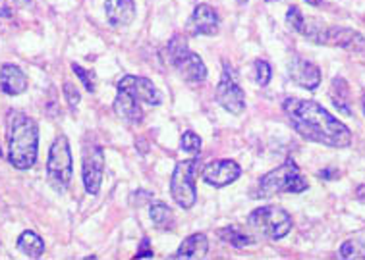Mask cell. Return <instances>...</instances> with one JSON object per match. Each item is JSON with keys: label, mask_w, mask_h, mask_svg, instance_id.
Returning a JSON list of instances; mask_svg holds the SVG:
<instances>
[{"label": "cell", "mask_w": 365, "mask_h": 260, "mask_svg": "<svg viewBox=\"0 0 365 260\" xmlns=\"http://www.w3.org/2000/svg\"><path fill=\"white\" fill-rule=\"evenodd\" d=\"M282 110L296 133L309 143L330 149H348L352 144V131L319 102L290 97L282 102Z\"/></svg>", "instance_id": "6da1fadb"}, {"label": "cell", "mask_w": 365, "mask_h": 260, "mask_svg": "<svg viewBox=\"0 0 365 260\" xmlns=\"http://www.w3.org/2000/svg\"><path fill=\"white\" fill-rule=\"evenodd\" d=\"M39 130L23 112H10L8 118V162L18 170H30L37 162Z\"/></svg>", "instance_id": "7a4b0ae2"}, {"label": "cell", "mask_w": 365, "mask_h": 260, "mask_svg": "<svg viewBox=\"0 0 365 260\" xmlns=\"http://www.w3.org/2000/svg\"><path fill=\"white\" fill-rule=\"evenodd\" d=\"M306 189H309V183L301 175L298 164L294 160H286L285 164H280L275 170L261 175V180L257 181L251 197L253 199H270V197L280 195V193L298 195V193H304Z\"/></svg>", "instance_id": "3957f363"}, {"label": "cell", "mask_w": 365, "mask_h": 260, "mask_svg": "<svg viewBox=\"0 0 365 260\" xmlns=\"http://www.w3.org/2000/svg\"><path fill=\"white\" fill-rule=\"evenodd\" d=\"M301 35L309 39L311 43L329 44V47H342L348 51H365V39L361 33L350 27H338V25H325V23L309 20L306 22Z\"/></svg>", "instance_id": "277c9868"}, {"label": "cell", "mask_w": 365, "mask_h": 260, "mask_svg": "<svg viewBox=\"0 0 365 260\" xmlns=\"http://www.w3.org/2000/svg\"><path fill=\"white\" fill-rule=\"evenodd\" d=\"M168 62L174 66L178 75L188 83H203L207 80V66L199 54L188 49L186 37L174 35L167 47Z\"/></svg>", "instance_id": "5b68a950"}, {"label": "cell", "mask_w": 365, "mask_h": 260, "mask_svg": "<svg viewBox=\"0 0 365 260\" xmlns=\"http://www.w3.org/2000/svg\"><path fill=\"white\" fill-rule=\"evenodd\" d=\"M292 216L280 206H261L248 216L249 230H253L261 237L273 239V241L286 237L292 231Z\"/></svg>", "instance_id": "8992f818"}, {"label": "cell", "mask_w": 365, "mask_h": 260, "mask_svg": "<svg viewBox=\"0 0 365 260\" xmlns=\"http://www.w3.org/2000/svg\"><path fill=\"white\" fill-rule=\"evenodd\" d=\"M47 175L56 191L66 189L72 181L73 160L66 135H60L52 143L51 151H49V160H47Z\"/></svg>", "instance_id": "52a82bcc"}, {"label": "cell", "mask_w": 365, "mask_h": 260, "mask_svg": "<svg viewBox=\"0 0 365 260\" xmlns=\"http://www.w3.org/2000/svg\"><path fill=\"white\" fill-rule=\"evenodd\" d=\"M198 160H182L174 168V173L170 178V195L178 206L184 210H190L198 201L196 191V175H198Z\"/></svg>", "instance_id": "ba28073f"}, {"label": "cell", "mask_w": 365, "mask_h": 260, "mask_svg": "<svg viewBox=\"0 0 365 260\" xmlns=\"http://www.w3.org/2000/svg\"><path fill=\"white\" fill-rule=\"evenodd\" d=\"M215 97H217V102L227 112L234 116L244 114V110H246V93H244V89L238 83L236 72L227 62H225V70H222V75H220Z\"/></svg>", "instance_id": "9c48e42d"}, {"label": "cell", "mask_w": 365, "mask_h": 260, "mask_svg": "<svg viewBox=\"0 0 365 260\" xmlns=\"http://www.w3.org/2000/svg\"><path fill=\"white\" fill-rule=\"evenodd\" d=\"M83 185L89 195H97L101 191L102 175H104V151L99 144H88L83 149V164H81Z\"/></svg>", "instance_id": "30bf717a"}, {"label": "cell", "mask_w": 365, "mask_h": 260, "mask_svg": "<svg viewBox=\"0 0 365 260\" xmlns=\"http://www.w3.org/2000/svg\"><path fill=\"white\" fill-rule=\"evenodd\" d=\"M118 91L132 94L133 99L139 102H145L149 106H159L162 104V93L155 87V83L147 78L139 75H124L118 81Z\"/></svg>", "instance_id": "8fae6325"}, {"label": "cell", "mask_w": 365, "mask_h": 260, "mask_svg": "<svg viewBox=\"0 0 365 260\" xmlns=\"http://www.w3.org/2000/svg\"><path fill=\"white\" fill-rule=\"evenodd\" d=\"M241 175V168L234 160H213L201 172V178L207 185L213 187H227Z\"/></svg>", "instance_id": "7c38bea8"}, {"label": "cell", "mask_w": 365, "mask_h": 260, "mask_svg": "<svg viewBox=\"0 0 365 260\" xmlns=\"http://www.w3.org/2000/svg\"><path fill=\"white\" fill-rule=\"evenodd\" d=\"M288 75L296 85L307 91H315L321 85V70L313 62L299 56L292 58V62L288 64Z\"/></svg>", "instance_id": "4fadbf2b"}, {"label": "cell", "mask_w": 365, "mask_h": 260, "mask_svg": "<svg viewBox=\"0 0 365 260\" xmlns=\"http://www.w3.org/2000/svg\"><path fill=\"white\" fill-rule=\"evenodd\" d=\"M188 33L193 37H215L219 33V16L209 4H198L188 20Z\"/></svg>", "instance_id": "5bb4252c"}, {"label": "cell", "mask_w": 365, "mask_h": 260, "mask_svg": "<svg viewBox=\"0 0 365 260\" xmlns=\"http://www.w3.org/2000/svg\"><path fill=\"white\" fill-rule=\"evenodd\" d=\"M104 14L112 27H128L136 20V2L133 0H107Z\"/></svg>", "instance_id": "9a60e30c"}, {"label": "cell", "mask_w": 365, "mask_h": 260, "mask_svg": "<svg viewBox=\"0 0 365 260\" xmlns=\"http://www.w3.org/2000/svg\"><path fill=\"white\" fill-rule=\"evenodd\" d=\"M0 89L10 97H18V94L25 93L28 75L18 66L2 64V68H0Z\"/></svg>", "instance_id": "2e32d148"}, {"label": "cell", "mask_w": 365, "mask_h": 260, "mask_svg": "<svg viewBox=\"0 0 365 260\" xmlns=\"http://www.w3.org/2000/svg\"><path fill=\"white\" fill-rule=\"evenodd\" d=\"M112 109H114V114L120 120H124L128 123H139L143 120V112H141L139 101H136L132 94L124 93V91H118Z\"/></svg>", "instance_id": "e0dca14e"}, {"label": "cell", "mask_w": 365, "mask_h": 260, "mask_svg": "<svg viewBox=\"0 0 365 260\" xmlns=\"http://www.w3.org/2000/svg\"><path fill=\"white\" fill-rule=\"evenodd\" d=\"M209 251V241L205 233H193L188 239H184V243L178 247V251L174 253V259H203Z\"/></svg>", "instance_id": "ac0fdd59"}, {"label": "cell", "mask_w": 365, "mask_h": 260, "mask_svg": "<svg viewBox=\"0 0 365 260\" xmlns=\"http://www.w3.org/2000/svg\"><path fill=\"white\" fill-rule=\"evenodd\" d=\"M18 249L28 259H41L44 253V241L37 235L35 231H23L18 237Z\"/></svg>", "instance_id": "d6986e66"}, {"label": "cell", "mask_w": 365, "mask_h": 260, "mask_svg": "<svg viewBox=\"0 0 365 260\" xmlns=\"http://www.w3.org/2000/svg\"><path fill=\"white\" fill-rule=\"evenodd\" d=\"M330 99L335 102V106L338 109V112L350 116V91H348V85L342 78H335L333 80V87H330Z\"/></svg>", "instance_id": "ffe728a7"}, {"label": "cell", "mask_w": 365, "mask_h": 260, "mask_svg": "<svg viewBox=\"0 0 365 260\" xmlns=\"http://www.w3.org/2000/svg\"><path fill=\"white\" fill-rule=\"evenodd\" d=\"M149 216H151V222L155 224V228L159 230H174V212L168 209L164 202H155L149 206Z\"/></svg>", "instance_id": "44dd1931"}, {"label": "cell", "mask_w": 365, "mask_h": 260, "mask_svg": "<svg viewBox=\"0 0 365 260\" xmlns=\"http://www.w3.org/2000/svg\"><path fill=\"white\" fill-rule=\"evenodd\" d=\"M217 235H219L225 243L232 247H238V249H244V247H249L256 243V239L249 237L246 233H241L238 228H234V225H227V228H220L217 230Z\"/></svg>", "instance_id": "7402d4cb"}, {"label": "cell", "mask_w": 365, "mask_h": 260, "mask_svg": "<svg viewBox=\"0 0 365 260\" xmlns=\"http://www.w3.org/2000/svg\"><path fill=\"white\" fill-rule=\"evenodd\" d=\"M201 137H199L198 133H193V131H186L180 139V149L184 152H188L191 156H198L199 152H201Z\"/></svg>", "instance_id": "603a6c76"}, {"label": "cell", "mask_w": 365, "mask_h": 260, "mask_svg": "<svg viewBox=\"0 0 365 260\" xmlns=\"http://www.w3.org/2000/svg\"><path fill=\"white\" fill-rule=\"evenodd\" d=\"M270 75H273V70H270L269 62H267V60H256V64H253V78H256L257 85H269Z\"/></svg>", "instance_id": "cb8c5ba5"}, {"label": "cell", "mask_w": 365, "mask_h": 260, "mask_svg": "<svg viewBox=\"0 0 365 260\" xmlns=\"http://www.w3.org/2000/svg\"><path fill=\"white\" fill-rule=\"evenodd\" d=\"M286 23H288V27L292 29V31L301 33V29L306 25V18H304V14H301V10L298 6L288 8V12H286Z\"/></svg>", "instance_id": "d4e9b609"}, {"label": "cell", "mask_w": 365, "mask_h": 260, "mask_svg": "<svg viewBox=\"0 0 365 260\" xmlns=\"http://www.w3.org/2000/svg\"><path fill=\"white\" fill-rule=\"evenodd\" d=\"M364 249H361V245L356 239H350V241H346L340 247V259H364Z\"/></svg>", "instance_id": "484cf974"}, {"label": "cell", "mask_w": 365, "mask_h": 260, "mask_svg": "<svg viewBox=\"0 0 365 260\" xmlns=\"http://www.w3.org/2000/svg\"><path fill=\"white\" fill-rule=\"evenodd\" d=\"M72 72L80 78L81 85L85 87V91L89 93H95V75L89 72V70H83L80 64H72Z\"/></svg>", "instance_id": "4316f807"}, {"label": "cell", "mask_w": 365, "mask_h": 260, "mask_svg": "<svg viewBox=\"0 0 365 260\" xmlns=\"http://www.w3.org/2000/svg\"><path fill=\"white\" fill-rule=\"evenodd\" d=\"M62 91H64V99H66L68 106L72 110L78 109V104H80L81 101V94L80 91H78V87L73 85V83H64Z\"/></svg>", "instance_id": "83f0119b"}, {"label": "cell", "mask_w": 365, "mask_h": 260, "mask_svg": "<svg viewBox=\"0 0 365 260\" xmlns=\"http://www.w3.org/2000/svg\"><path fill=\"white\" fill-rule=\"evenodd\" d=\"M153 256H155L153 249H151V245H149V239L145 237L143 241H141V245H139L136 259H153Z\"/></svg>", "instance_id": "f1b7e54d"}, {"label": "cell", "mask_w": 365, "mask_h": 260, "mask_svg": "<svg viewBox=\"0 0 365 260\" xmlns=\"http://www.w3.org/2000/svg\"><path fill=\"white\" fill-rule=\"evenodd\" d=\"M338 175H340V172H336L333 168H327V170H321V172H319V178H321V180H338Z\"/></svg>", "instance_id": "f546056e"}, {"label": "cell", "mask_w": 365, "mask_h": 260, "mask_svg": "<svg viewBox=\"0 0 365 260\" xmlns=\"http://www.w3.org/2000/svg\"><path fill=\"white\" fill-rule=\"evenodd\" d=\"M356 197H358L361 202H365V185H359V187L356 189Z\"/></svg>", "instance_id": "4dcf8cb0"}, {"label": "cell", "mask_w": 365, "mask_h": 260, "mask_svg": "<svg viewBox=\"0 0 365 260\" xmlns=\"http://www.w3.org/2000/svg\"><path fill=\"white\" fill-rule=\"evenodd\" d=\"M16 4H18V6H22V8H28L31 4V0H14Z\"/></svg>", "instance_id": "1f68e13d"}, {"label": "cell", "mask_w": 365, "mask_h": 260, "mask_svg": "<svg viewBox=\"0 0 365 260\" xmlns=\"http://www.w3.org/2000/svg\"><path fill=\"white\" fill-rule=\"evenodd\" d=\"M304 2H307V4H311V6H319L323 0H304Z\"/></svg>", "instance_id": "d6a6232c"}, {"label": "cell", "mask_w": 365, "mask_h": 260, "mask_svg": "<svg viewBox=\"0 0 365 260\" xmlns=\"http://www.w3.org/2000/svg\"><path fill=\"white\" fill-rule=\"evenodd\" d=\"M238 4H248V0H236Z\"/></svg>", "instance_id": "836d02e7"}, {"label": "cell", "mask_w": 365, "mask_h": 260, "mask_svg": "<svg viewBox=\"0 0 365 260\" xmlns=\"http://www.w3.org/2000/svg\"><path fill=\"white\" fill-rule=\"evenodd\" d=\"M364 114H365V97H364Z\"/></svg>", "instance_id": "e575fe53"}, {"label": "cell", "mask_w": 365, "mask_h": 260, "mask_svg": "<svg viewBox=\"0 0 365 260\" xmlns=\"http://www.w3.org/2000/svg\"><path fill=\"white\" fill-rule=\"evenodd\" d=\"M269 2H277V0H269Z\"/></svg>", "instance_id": "d590c367"}]
</instances>
